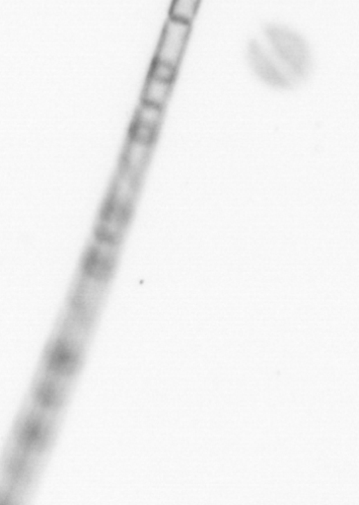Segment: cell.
Here are the masks:
<instances>
[{"label": "cell", "instance_id": "1", "mask_svg": "<svg viewBox=\"0 0 359 505\" xmlns=\"http://www.w3.org/2000/svg\"><path fill=\"white\" fill-rule=\"evenodd\" d=\"M191 32L190 23L169 18L156 50L154 60L178 69Z\"/></svg>", "mask_w": 359, "mask_h": 505}, {"label": "cell", "instance_id": "5", "mask_svg": "<svg viewBox=\"0 0 359 505\" xmlns=\"http://www.w3.org/2000/svg\"><path fill=\"white\" fill-rule=\"evenodd\" d=\"M46 435L48 434L43 421L33 418L26 423L21 434V441L29 448L38 447L40 444L45 443Z\"/></svg>", "mask_w": 359, "mask_h": 505}, {"label": "cell", "instance_id": "4", "mask_svg": "<svg viewBox=\"0 0 359 505\" xmlns=\"http://www.w3.org/2000/svg\"><path fill=\"white\" fill-rule=\"evenodd\" d=\"M173 83L149 76L142 92V102L163 108L171 94Z\"/></svg>", "mask_w": 359, "mask_h": 505}, {"label": "cell", "instance_id": "3", "mask_svg": "<svg viewBox=\"0 0 359 505\" xmlns=\"http://www.w3.org/2000/svg\"><path fill=\"white\" fill-rule=\"evenodd\" d=\"M78 355L76 348L67 342H58L53 348L50 358L51 369L58 373H69L76 369Z\"/></svg>", "mask_w": 359, "mask_h": 505}, {"label": "cell", "instance_id": "7", "mask_svg": "<svg viewBox=\"0 0 359 505\" xmlns=\"http://www.w3.org/2000/svg\"><path fill=\"white\" fill-rule=\"evenodd\" d=\"M177 71H178V69H177V67H172V65L164 64V62H158V60H154L152 64H151L148 76H152V78L161 79V80L173 83L175 78H176Z\"/></svg>", "mask_w": 359, "mask_h": 505}, {"label": "cell", "instance_id": "6", "mask_svg": "<svg viewBox=\"0 0 359 505\" xmlns=\"http://www.w3.org/2000/svg\"><path fill=\"white\" fill-rule=\"evenodd\" d=\"M200 0H173L170 9V18L192 23L195 17Z\"/></svg>", "mask_w": 359, "mask_h": 505}, {"label": "cell", "instance_id": "2", "mask_svg": "<svg viewBox=\"0 0 359 505\" xmlns=\"http://www.w3.org/2000/svg\"><path fill=\"white\" fill-rule=\"evenodd\" d=\"M274 53L291 71H302L306 67V48L292 33L276 30L270 32Z\"/></svg>", "mask_w": 359, "mask_h": 505}, {"label": "cell", "instance_id": "8", "mask_svg": "<svg viewBox=\"0 0 359 505\" xmlns=\"http://www.w3.org/2000/svg\"><path fill=\"white\" fill-rule=\"evenodd\" d=\"M38 398L40 404L45 407L55 406L60 399L58 389L55 384L51 382H45L40 386L38 391Z\"/></svg>", "mask_w": 359, "mask_h": 505}]
</instances>
